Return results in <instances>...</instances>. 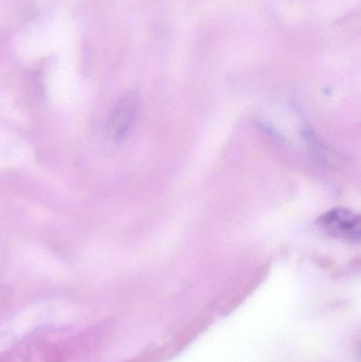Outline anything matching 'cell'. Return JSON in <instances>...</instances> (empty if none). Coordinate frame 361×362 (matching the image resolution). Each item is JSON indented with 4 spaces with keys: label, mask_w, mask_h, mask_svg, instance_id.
Listing matches in <instances>:
<instances>
[{
    "label": "cell",
    "mask_w": 361,
    "mask_h": 362,
    "mask_svg": "<svg viewBox=\"0 0 361 362\" xmlns=\"http://www.w3.org/2000/svg\"><path fill=\"white\" fill-rule=\"evenodd\" d=\"M318 226L329 235L348 242L360 240V217L353 211L337 208L324 213Z\"/></svg>",
    "instance_id": "cell-1"
},
{
    "label": "cell",
    "mask_w": 361,
    "mask_h": 362,
    "mask_svg": "<svg viewBox=\"0 0 361 362\" xmlns=\"http://www.w3.org/2000/svg\"><path fill=\"white\" fill-rule=\"evenodd\" d=\"M139 101L135 93H127L119 100L110 114L108 129L116 140L123 139L129 134L137 119Z\"/></svg>",
    "instance_id": "cell-2"
}]
</instances>
